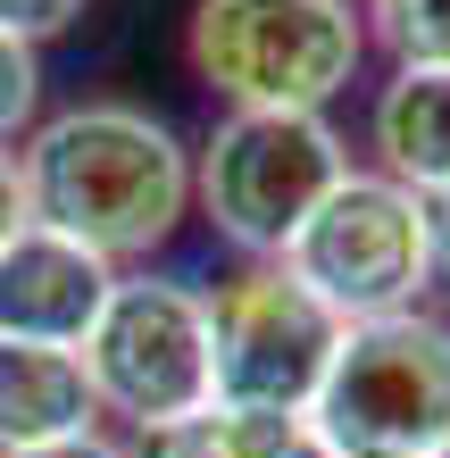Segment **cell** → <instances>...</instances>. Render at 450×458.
Listing matches in <instances>:
<instances>
[{"instance_id":"cell-1","label":"cell","mask_w":450,"mask_h":458,"mask_svg":"<svg viewBox=\"0 0 450 458\" xmlns=\"http://www.w3.org/2000/svg\"><path fill=\"white\" fill-rule=\"evenodd\" d=\"M17 167L34 225L75 233L100 259L158 250L192 208V150L175 142L167 117L134 109V100H84V109L42 117Z\"/></svg>"},{"instance_id":"cell-2","label":"cell","mask_w":450,"mask_h":458,"mask_svg":"<svg viewBox=\"0 0 450 458\" xmlns=\"http://www.w3.org/2000/svg\"><path fill=\"white\" fill-rule=\"evenodd\" d=\"M309 434L342 458H426L450 442V326L426 309L342 326Z\"/></svg>"},{"instance_id":"cell-3","label":"cell","mask_w":450,"mask_h":458,"mask_svg":"<svg viewBox=\"0 0 450 458\" xmlns=\"http://www.w3.org/2000/svg\"><path fill=\"white\" fill-rule=\"evenodd\" d=\"M367 25L351 0H200L192 67L225 109H317L351 92Z\"/></svg>"},{"instance_id":"cell-4","label":"cell","mask_w":450,"mask_h":458,"mask_svg":"<svg viewBox=\"0 0 450 458\" xmlns=\"http://www.w3.org/2000/svg\"><path fill=\"white\" fill-rule=\"evenodd\" d=\"M342 175H351V150L317 109H225L192 158L208 225L250 259H284V242Z\"/></svg>"},{"instance_id":"cell-5","label":"cell","mask_w":450,"mask_h":458,"mask_svg":"<svg viewBox=\"0 0 450 458\" xmlns=\"http://www.w3.org/2000/svg\"><path fill=\"white\" fill-rule=\"evenodd\" d=\"M84 375L100 417H125L134 434H158L175 417H200L217 400V359H208V292L175 276H117L100 326L84 334Z\"/></svg>"},{"instance_id":"cell-6","label":"cell","mask_w":450,"mask_h":458,"mask_svg":"<svg viewBox=\"0 0 450 458\" xmlns=\"http://www.w3.org/2000/svg\"><path fill=\"white\" fill-rule=\"evenodd\" d=\"M284 267H293L342 326L417 309V292H426V225H417V192L392 183L384 167L376 175L351 167L301 217V233L284 242Z\"/></svg>"},{"instance_id":"cell-7","label":"cell","mask_w":450,"mask_h":458,"mask_svg":"<svg viewBox=\"0 0 450 458\" xmlns=\"http://www.w3.org/2000/svg\"><path fill=\"white\" fill-rule=\"evenodd\" d=\"M334 342H342V317L284 259H250L233 284L208 292V359H217V400L225 409L309 417Z\"/></svg>"},{"instance_id":"cell-8","label":"cell","mask_w":450,"mask_h":458,"mask_svg":"<svg viewBox=\"0 0 450 458\" xmlns=\"http://www.w3.org/2000/svg\"><path fill=\"white\" fill-rule=\"evenodd\" d=\"M109 292H117V259L84 250L75 233L25 225L9 250H0V334L84 350V334L100 326V309H109Z\"/></svg>"},{"instance_id":"cell-9","label":"cell","mask_w":450,"mask_h":458,"mask_svg":"<svg viewBox=\"0 0 450 458\" xmlns=\"http://www.w3.org/2000/svg\"><path fill=\"white\" fill-rule=\"evenodd\" d=\"M92 425H100V400L75 350L0 334V450H42V442L92 434Z\"/></svg>"},{"instance_id":"cell-10","label":"cell","mask_w":450,"mask_h":458,"mask_svg":"<svg viewBox=\"0 0 450 458\" xmlns=\"http://www.w3.org/2000/svg\"><path fill=\"white\" fill-rule=\"evenodd\" d=\"M367 142H376L384 175L409 192L450 183V67H392L376 117H367Z\"/></svg>"},{"instance_id":"cell-11","label":"cell","mask_w":450,"mask_h":458,"mask_svg":"<svg viewBox=\"0 0 450 458\" xmlns=\"http://www.w3.org/2000/svg\"><path fill=\"white\" fill-rule=\"evenodd\" d=\"M301 417H259V409H225L208 400L200 417H175L142 434V458H276V442L293 434Z\"/></svg>"},{"instance_id":"cell-12","label":"cell","mask_w":450,"mask_h":458,"mask_svg":"<svg viewBox=\"0 0 450 458\" xmlns=\"http://www.w3.org/2000/svg\"><path fill=\"white\" fill-rule=\"evenodd\" d=\"M367 17L401 67H450V0H367Z\"/></svg>"},{"instance_id":"cell-13","label":"cell","mask_w":450,"mask_h":458,"mask_svg":"<svg viewBox=\"0 0 450 458\" xmlns=\"http://www.w3.org/2000/svg\"><path fill=\"white\" fill-rule=\"evenodd\" d=\"M34 109H42V59H34V42L0 34V150L34 125Z\"/></svg>"},{"instance_id":"cell-14","label":"cell","mask_w":450,"mask_h":458,"mask_svg":"<svg viewBox=\"0 0 450 458\" xmlns=\"http://www.w3.org/2000/svg\"><path fill=\"white\" fill-rule=\"evenodd\" d=\"M417 225H426V292L450 301V183L417 192Z\"/></svg>"},{"instance_id":"cell-15","label":"cell","mask_w":450,"mask_h":458,"mask_svg":"<svg viewBox=\"0 0 450 458\" xmlns=\"http://www.w3.org/2000/svg\"><path fill=\"white\" fill-rule=\"evenodd\" d=\"M75 17H84V0H0V34H17V42H50Z\"/></svg>"},{"instance_id":"cell-16","label":"cell","mask_w":450,"mask_h":458,"mask_svg":"<svg viewBox=\"0 0 450 458\" xmlns=\"http://www.w3.org/2000/svg\"><path fill=\"white\" fill-rule=\"evenodd\" d=\"M34 225V208H25V167H17V150H0V250Z\"/></svg>"},{"instance_id":"cell-17","label":"cell","mask_w":450,"mask_h":458,"mask_svg":"<svg viewBox=\"0 0 450 458\" xmlns=\"http://www.w3.org/2000/svg\"><path fill=\"white\" fill-rule=\"evenodd\" d=\"M0 458H125V450L92 425V434H67V442H42V450H0Z\"/></svg>"},{"instance_id":"cell-18","label":"cell","mask_w":450,"mask_h":458,"mask_svg":"<svg viewBox=\"0 0 450 458\" xmlns=\"http://www.w3.org/2000/svg\"><path fill=\"white\" fill-rule=\"evenodd\" d=\"M276 458H342V450H326V442H317V434H309V425H293V434H284V442H276Z\"/></svg>"},{"instance_id":"cell-19","label":"cell","mask_w":450,"mask_h":458,"mask_svg":"<svg viewBox=\"0 0 450 458\" xmlns=\"http://www.w3.org/2000/svg\"><path fill=\"white\" fill-rule=\"evenodd\" d=\"M426 458H450V442H442V450H426Z\"/></svg>"}]
</instances>
